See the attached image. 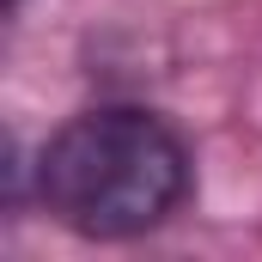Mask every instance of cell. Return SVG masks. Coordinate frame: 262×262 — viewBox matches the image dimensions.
<instances>
[{
  "instance_id": "6da1fadb",
  "label": "cell",
  "mask_w": 262,
  "mask_h": 262,
  "mask_svg": "<svg viewBox=\"0 0 262 262\" xmlns=\"http://www.w3.org/2000/svg\"><path fill=\"white\" fill-rule=\"evenodd\" d=\"M37 195L49 220L79 238H140L189 195V152L152 110H85L49 134Z\"/></svg>"
},
{
  "instance_id": "7a4b0ae2",
  "label": "cell",
  "mask_w": 262,
  "mask_h": 262,
  "mask_svg": "<svg viewBox=\"0 0 262 262\" xmlns=\"http://www.w3.org/2000/svg\"><path fill=\"white\" fill-rule=\"evenodd\" d=\"M18 6H25V0H0V12H18Z\"/></svg>"
}]
</instances>
